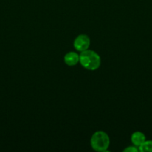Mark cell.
<instances>
[{"mask_svg": "<svg viewBox=\"0 0 152 152\" xmlns=\"http://www.w3.org/2000/svg\"><path fill=\"white\" fill-rule=\"evenodd\" d=\"M80 60L82 67L88 71H95L101 66V56L98 53L92 50H87L80 52Z\"/></svg>", "mask_w": 152, "mask_h": 152, "instance_id": "1", "label": "cell"}, {"mask_svg": "<svg viewBox=\"0 0 152 152\" xmlns=\"http://www.w3.org/2000/svg\"><path fill=\"white\" fill-rule=\"evenodd\" d=\"M110 140L108 134L103 131L95 132L90 139V145L93 150L98 152L107 151Z\"/></svg>", "mask_w": 152, "mask_h": 152, "instance_id": "2", "label": "cell"}, {"mask_svg": "<svg viewBox=\"0 0 152 152\" xmlns=\"http://www.w3.org/2000/svg\"><path fill=\"white\" fill-rule=\"evenodd\" d=\"M90 38L86 34H80L74 40L73 46L75 49L79 52L84 51L89 49L90 45Z\"/></svg>", "mask_w": 152, "mask_h": 152, "instance_id": "3", "label": "cell"}, {"mask_svg": "<svg viewBox=\"0 0 152 152\" xmlns=\"http://www.w3.org/2000/svg\"><path fill=\"white\" fill-rule=\"evenodd\" d=\"M64 62L68 66H75L77 65L80 60V56L77 53L74 51H70L66 53L63 58Z\"/></svg>", "mask_w": 152, "mask_h": 152, "instance_id": "4", "label": "cell"}, {"mask_svg": "<svg viewBox=\"0 0 152 152\" xmlns=\"http://www.w3.org/2000/svg\"><path fill=\"white\" fill-rule=\"evenodd\" d=\"M131 140L133 145L135 146L139 147L146 140L145 136L144 134L141 132H135L132 134L131 137Z\"/></svg>", "mask_w": 152, "mask_h": 152, "instance_id": "5", "label": "cell"}, {"mask_svg": "<svg viewBox=\"0 0 152 152\" xmlns=\"http://www.w3.org/2000/svg\"><path fill=\"white\" fill-rule=\"evenodd\" d=\"M139 151L142 152H152V140H145L139 147Z\"/></svg>", "mask_w": 152, "mask_h": 152, "instance_id": "6", "label": "cell"}, {"mask_svg": "<svg viewBox=\"0 0 152 152\" xmlns=\"http://www.w3.org/2000/svg\"><path fill=\"white\" fill-rule=\"evenodd\" d=\"M123 151L125 152H137L139 151V148H137L135 145H131V146H128L126 148L123 150Z\"/></svg>", "mask_w": 152, "mask_h": 152, "instance_id": "7", "label": "cell"}]
</instances>
